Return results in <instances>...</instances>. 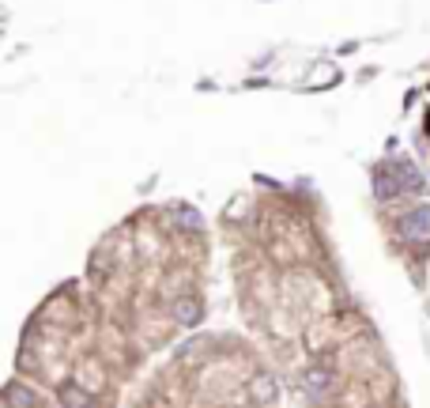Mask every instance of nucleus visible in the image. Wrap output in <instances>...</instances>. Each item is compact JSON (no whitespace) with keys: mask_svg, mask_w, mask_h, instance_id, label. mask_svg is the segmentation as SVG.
<instances>
[{"mask_svg":"<svg viewBox=\"0 0 430 408\" xmlns=\"http://www.w3.org/2000/svg\"><path fill=\"white\" fill-rule=\"evenodd\" d=\"M396 231L404 242H427L430 238V204H415L411 212L396 219Z\"/></svg>","mask_w":430,"mask_h":408,"instance_id":"nucleus-1","label":"nucleus"},{"mask_svg":"<svg viewBox=\"0 0 430 408\" xmlns=\"http://www.w3.org/2000/svg\"><path fill=\"white\" fill-rule=\"evenodd\" d=\"M373 193L381 201H396L404 197V178H400V163L396 166H378L373 170Z\"/></svg>","mask_w":430,"mask_h":408,"instance_id":"nucleus-2","label":"nucleus"},{"mask_svg":"<svg viewBox=\"0 0 430 408\" xmlns=\"http://www.w3.org/2000/svg\"><path fill=\"white\" fill-rule=\"evenodd\" d=\"M302 389L310 397H325L332 389V370H325V367H306L302 370Z\"/></svg>","mask_w":430,"mask_h":408,"instance_id":"nucleus-3","label":"nucleus"},{"mask_svg":"<svg viewBox=\"0 0 430 408\" xmlns=\"http://www.w3.org/2000/svg\"><path fill=\"white\" fill-rule=\"evenodd\" d=\"M200 314H204V310H200V303H196L193 295H181V299L174 303V318L181 321V326H189V329L200 326Z\"/></svg>","mask_w":430,"mask_h":408,"instance_id":"nucleus-4","label":"nucleus"},{"mask_svg":"<svg viewBox=\"0 0 430 408\" xmlns=\"http://www.w3.org/2000/svg\"><path fill=\"white\" fill-rule=\"evenodd\" d=\"M249 393H253V401H257V405H268V401H276L279 386H276V378H272V374H257L253 382H249Z\"/></svg>","mask_w":430,"mask_h":408,"instance_id":"nucleus-5","label":"nucleus"},{"mask_svg":"<svg viewBox=\"0 0 430 408\" xmlns=\"http://www.w3.org/2000/svg\"><path fill=\"white\" fill-rule=\"evenodd\" d=\"M4 401H8V408H34V389L23 382H8Z\"/></svg>","mask_w":430,"mask_h":408,"instance_id":"nucleus-6","label":"nucleus"},{"mask_svg":"<svg viewBox=\"0 0 430 408\" xmlns=\"http://www.w3.org/2000/svg\"><path fill=\"white\" fill-rule=\"evenodd\" d=\"M57 397H61V405H64V408H87V405H91L87 389L76 386V382H64V386L57 389Z\"/></svg>","mask_w":430,"mask_h":408,"instance_id":"nucleus-7","label":"nucleus"},{"mask_svg":"<svg viewBox=\"0 0 430 408\" xmlns=\"http://www.w3.org/2000/svg\"><path fill=\"white\" fill-rule=\"evenodd\" d=\"M400 178H404V193H427V178L415 163H400Z\"/></svg>","mask_w":430,"mask_h":408,"instance_id":"nucleus-8","label":"nucleus"},{"mask_svg":"<svg viewBox=\"0 0 430 408\" xmlns=\"http://www.w3.org/2000/svg\"><path fill=\"white\" fill-rule=\"evenodd\" d=\"M174 219L185 224V227H193V231H200V212H193L189 204H174Z\"/></svg>","mask_w":430,"mask_h":408,"instance_id":"nucleus-9","label":"nucleus"}]
</instances>
